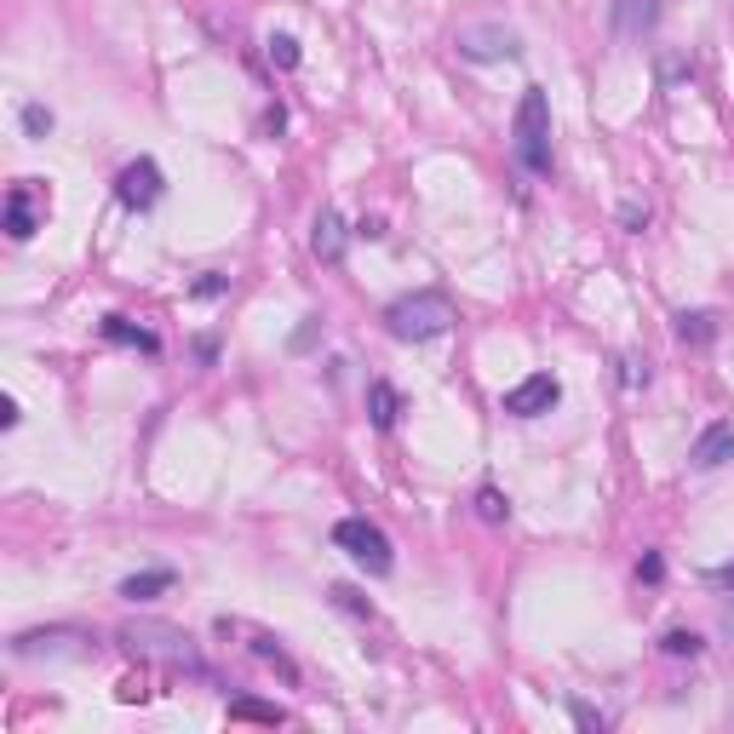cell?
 <instances>
[{"instance_id":"1","label":"cell","mask_w":734,"mask_h":734,"mask_svg":"<svg viewBox=\"0 0 734 734\" xmlns=\"http://www.w3.org/2000/svg\"><path fill=\"white\" fill-rule=\"evenodd\" d=\"M459 322V310L448 293H436V287H425V293H408V299H396L385 310V327H390V339H402V345H425V339H442Z\"/></svg>"},{"instance_id":"2","label":"cell","mask_w":734,"mask_h":734,"mask_svg":"<svg viewBox=\"0 0 734 734\" xmlns=\"http://www.w3.org/2000/svg\"><path fill=\"white\" fill-rule=\"evenodd\" d=\"M510 149L522 172H551V98L545 86H522L517 116H510Z\"/></svg>"},{"instance_id":"3","label":"cell","mask_w":734,"mask_h":734,"mask_svg":"<svg viewBox=\"0 0 734 734\" xmlns=\"http://www.w3.org/2000/svg\"><path fill=\"white\" fill-rule=\"evenodd\" d=\"M116 637H121V649H127V654H139V660H161V665H178V672L207 677V665L195 660L190 637L178 631V626H161V619H139V626H121Z\"/></svg>"},{"instance_id":"4","label":"cell","mask_w":734,"mask_h":734,"mask_svg":"<svg viewBox=\"0 0 734 734\" xmlns=\"http://www.w3.org/2000/svg\"><path fill=\"white\" fill-rule=\"evenodd\" d=\"M333 545H339L356 568H368L373 580H385L390 563H396L390 557V533L380 522H368V517H339L333 522Z\"/></svg>"},{"instance_id":"5","label":"cell","mask_w":734,"mask_h":734,"mask_svg":"<svg viewBox=\"0 0 734 734\" xmlns=\"http://www.w3.org/2000/svg\"><path fill=\"white\" fill-rule=\"evenodd\" d=\"M454 52L465 63H510V58H522V35L500 24V17H477V24L454 29Z\"/></svg>"},{"instance_id":"6","label":"cell","mask_w":734,"mask_h":734,"mask_svg":"<svg viewBox=\"0 0 734 734\" xmlns=\"http://www.w3.org/2000/svg\"><path fill=\"white\" fill-rule=\"evenodd\" d=\"M161 190H167V178H161V167H155L149 155H139V161H127L116 172V202L127 213H149L155 202H161Z\"/></svg>"},{"instance_id":"7","label":"cell","mask_w":734,"mask_h":734,"mask_svg":"<svg viewBox=\"0 0 734 734\" xmlns=\"http://www.w3.org/2000/svg\"><path fill=\"white\" fill-rule=\"evenodd\" d=\"M563 402V385H557V373H528L522 385H510L505 390V413L510 419H540Z\"/></svg>"},{"instance_id":"8","label":"cell","mask_w":734,"mask_h":734,"mask_svg":"<svg viewBox=\"0 0 734 734\" xmlns=\"http://www.w3.org/2000/svg\"><path fill=\"white\" fill-rule=\"evenodd\" d=\"M40 218H47V202H40L35 178L12 184V195H7V236H12V241H29V236L40 230Z\"/></svg>"},{"instance_id":"9","label":"cell","mask_w":734,"mask_h":734,"mask_svg":"<svg viewBox=\"0 0 734 734\" xmlns=\"http://www.w3.org/2000/svg\"><path fill=\"white\" fill-rule=\"evenodd\" d=\"M729 459H734V425H729V419H718V425H706L695 436L688 465H695V471H718V465H729Z\"/></svg>"},{"instance_id":"10","label":"cell","mask_w":734,"mask_h":734,"mask_svg":"<svg viewBox=\"0 0 734 734\" xmlns=\"http://www.w3.org/2000/svg\"><path fill=\"white\" fill-rule=\"evenodd\" d=\"M345 241H350L345 218L333 213V207H322V213H316V230H310V253H316L327 270H339V264H345Z\"/></svg>"},{"instance_id":"11","label":"cell","mask_w":734,"mask_h":734,"mask_svg":"<svg viewBox=\"0 0 734 734\" xmlns=\"http://www.w3.org/2000/svg\"><path fill=\"white\" fill-rule=\"evenodd\" d=\"M660 24V0H614V40H642Z\"/></svg>"},{"instance_id":"12","label":"cell","mask_w":734,"mask_h":734,"mask_svg":"<svg viewBox=\"0 0 734 734\" xmlns=\"http://www.w3.org/2000/svg\"><path fill=\"white\" fill-rule=\"evenodd\" d=\"M225 626H236L241 637H248V649L264 660V665H276V672L287 677V683H299V665L287 660V649H281V637H270V631H253V626H241V619H225Z\"/></svg>"},{"instance_id":"13","label":"cell","mask_w":734,"mask_h":734,"mask_svg":"<svg viewBox=\"0 0 734 734\" xmlns=\"http://www.w3.org/2000/svg\"><path fill=\"white\" fill-rule=\"evenodd\" d=\"M98 333H104V345H127V350H144V356L161 350V339H155L149 327H132L127 316H104V322H98Z\"/></svg>"},{"instance_id":"14","label":"cell","mask_w":734,"mask_h":734,"mask_svg":"<svg viewBox=\"0 0 734 734\" xmlns=\"http://www.w3.org/2000/svg\"><path fill=\"white\" fill-rule=\"evenodd\" d=\"M368 419H373V431H396V419H402V396H396L390 380L368 385Z\"/></svg>"},{"instance_id":"15","label":"cell","mask_w":734,"mask_h":734,"mask_svg":"<svg viewBox=\"0 0 734 734\" xmlns=\"http://www.w3.org/2000/svg\"><path fill=\"white\" fill-rule=\"evenodd\" d=\"M172 580H178V574H172V568H144V574H127V580H121V591H116V597H127V603H149V597H161V591H172Z\"/></svg>"},{"instance_id":"16","label":"cell","mask_w":734,"mask_h":734,"mask_svg":"<svg viewBox=\"0 0 734 734\" xmlns=\"http://www.w3.org/2000/svg\"><path fill=\"white\" fill-rule=\"evenodd\" d=\"M677 339L706 350L711 339H718V316H711V310H683V316H677Z\"/></svg>"},{"instance_id":"17","label":"cell","mask_w":734,"mask_h":734,"mask_svg":"<svg viewBox=\"0 0 734 734\" xmlns=\"http://www.w3.org/2000/svg\"><path fill=\"white\" fill-rule=\"evenodd\" d=\"M264 58H270L281 75H293L299 63H304V52H299V40H293V35H270V40H264Z\"/></svg>"},{"instance_id":"18","label":"cell","mask_w":734,"mask_h":734,"mask_svg":"<svg viewBox=\"0 0 734 734\" xmlns=\"http://www.w3.org/2000/svg\"><path fill=\"white\" fill-rule=\"evenodd\" d=\"M230 718H241V723H287V711L281 706H264V700H230Z\"/></svg>"},{"instance_id":"19","label":"cell","mask_w":734,"mask_h":734,"mask_svg":"<svg viewBox=\"0 0 734 734\" xmlns=\"http://www.w3.org/2000/svg\"><path fill=\"white\" fill-rule=\"evenodd\" d=\"M477 517H482V522H505V517H510V500L500 494L494 482H488V488H477Z\"/></svg>"},{"instance_id":"20","label":"cell","mask_w":734,"mask_h":734,"mask_svg":"<svg viewBox=\"0 0 734 734\" xmlns=\"http://www.w3.org/2000/svg\"><path fill=\"white\" fill-rule=\"evenodd\" d=\"M700 649H706V642H700L695 631H665V637H660V654H672V660H683V654L695 660Z\"/></svg>"},{"instance_id":"21","label":"cell","mask_w":734,"mask_h":734,"mask_svg":"<svg viewBox=\"0 0 734 734\" xmlns=\"http://www.w3.org/2000/svg\"><path fill=\"white\" fill-rule=\"evenodd\" d=\"M688 75H695V58H683V52L660 58V86H677V81H688Z\"/></svg>"},{"instance_id":"22","label":"cell","mask_w":734,"mask_h":734,"mask_svg":"<svg viewBox=\"0 0 734 734\" xmlns=\"http://www.w3.org/2000/svg\"><path fill=\"white\" fill-rule=\"evenodd\" d=\"M24 132L40 144V139L52 132V109H47V104H24Z\"/></svg>"},{"instance_id":"23","label":"cell","mask_w":734,"mask_h":734,"mask_svg":"<svg viewBox=\"0 0 734 734\" xmlns=\"http://www.w3.org/2000/svg\"><path fill=\"white\" fill-rule=\"evenodd\" d=\"M568 711H574V723L591 729V734H603V729H609V711H597V706H586V700H568Z\"/></svg>"},{"instance_id":"24","label":"cell","mask_w":734,"mask_h":734,"mask_svg":"<svg viewBox=\"0 0 734 734\" xmlns=\"http://www.w3.org/2000/svg\"><path fill=\"white\" fill-rule=\"evenodd\" d=\"M619 225H626L631 236L649 230V202H619Z\"/></svg>"},{"instance_id":"25","label":"cell","mask_w":734,"mask_h":734,"mask_svg":"<svg viewBox=\"0 0 734 734\" xmlns=\"http://www.w3.org/2000/svg\"><path fill=\"white\" fill-rule=\"evenodd\" d=\"M190 293H195V299H218V293H230V276H213V270H207L202 281L190 287Z\"/></svg>"},{"instance_id":"26","label":"cell","mask_w":734,"mask_h":734,"mask_svg":"<svg viewBox=\"0 0 734 734\" xmlns=\"http://www.w3.org/2000/svg\"><path fill=\"white\" fill-rule=\"evenodd\" d=\"M619 368H626V373H619V385H626V390H637L642 380H649V362H637V356H626Z\"/></svg>"},{"instance_id":"27","label":"cell","mask_w":734,"mask_h":734,"mask_svg":"<svg viewBox=\"0 0 734 734\" xmlns=\"http://www.w3.org/2000/svg\"><path fill=\"white\" fill-rule=\"evenodd\" d=\"M350 236H362V241H385V218H362Z\"/></svg>"},{"instance_id":"28","label":"cell","mask_w":734,"mask_h":734,"mask_svg":"<svg viewBox=\"0 0 734 734\" xmlns=\"http://www.w3.org/2000/svg\"><path fill=\"white\" fill-rule=\"evenodd\" d=\"M637 574H642V580H649V586H654V580H665V563H660V557H654V551H649V557H642V563H637Z\"/></svg>"},{"instance_id":"29","label":"cell","mask_w":734,"mask_h":734,"mask_svg":"<svg viewBox=\"0 0 734 734\" xmlns=\"http://www.w3.org/2000/svg\"><path fill=\"white\" fill-rule=\"evenodd\" d=\"M17 419H24V413H17V402H12V396H7V402H0V425H7V431H12V425H17Z\"/></svg>"},{"instance_id":"30","label":"cell","mask_w":734,"mask_h":734,"mask_svg":"<svg viewBox=\"0 0 734 734\" xmlns=\"http://www.w3.org/2000/svg\"><path fill=\"white\" fill-rule=\"evenodd\" d=\"M711 580H718V586H723V591H734V563H723V568H718V574H711Z\"/></svg>"},{"instance_id":"31","label":"cell","mask_w":734,"mask_h":734,"mask_svg":"<svg viewBox=\"0 0 734 734\" xmlns=\"http://www.w3.org/2000/svg\"><path fill=\"white\" fill-rule=\"evenodd\" d=\"M729 631H734V619H729Z\"/></svg>"}]
</instances>
